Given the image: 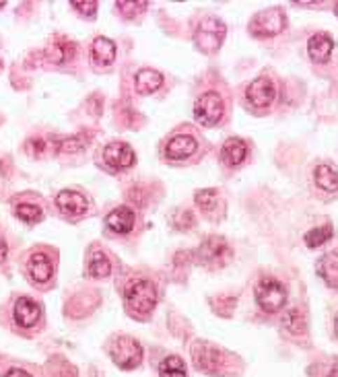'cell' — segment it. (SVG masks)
<instances>
[{
    "instance_id": "obj_1",
    "label": "cell",
    "mask_w": 338,
    "mask_h": 377,
    "mask_svg": "<svg viewBox=\"0 0 338 377\" xmlns=\"http://www.w3.org/2000/svg\"><path fill=\"white\" fill-rule=\"evenodd\" d=\"M124 303L132 315L145 318L157 305V287L150 280H136L126 289Z\"/></svg>"
},
{
    "instance_id": "obj_2",
    "label": "cell",
    "mask_w": 338,
    "mask_h": 377,
    "mask_svg": "<svg viewBox=\"0 0 338 377\" xmlns=\"http://www.w3.org/2000/svg\"><path fill=\"white\" fill-rule=\"evenodd\" d=\"M227 27L223 21H219L217 17H204L194 31V43L200 52L213 54L221 48Z\"/></svg>"
},
{
    "instance_id": "obj_3",
    "label": "cell",
    "mask_w": 338,
    "mask_h": 377,
    "mask_svg": "<svg viewBox=\"0 0 338 377\" xmlns=\"http://www.w3.org/2000/svg\"><path fill=\"white\" fill-rule=\"evenodd\" d=\"M110 357L120 369H134L143 361V346L130 336H118L110 344Z\"/></svg>"
},
{
    "instance_id": "obj_4",
    "label": "cell",
    "mask_w": 338,
    "mask_h": 377,
    "mask_svg": "<svg viewBox=\"0 0 338 377\" xmlns=\"http://www.w3.org/2000/svg\"><path fill=\"white\" fill-rule=\"evenodd\" d=\"M256 301L264 311H281L287 303V289L276 278H262L256 287Z\"/></svg>"
},
{
    "instance_id": "obj_5",
    "label": "cell",
    "mask_w": 338,
    "mask_h": 377,
    "mask_svg": "<svg viewBox=\"0 0 338 377\" xmlns=\"http://www.w3.org/2000/svg\"><path fill=\"white\" fill-rule=\"evenodd\" d=\"M287 25V19L281 8H268L260 10L252 21H250V31L256 38H272L279 36Z\"/></svg>"
},
{
    "instance_id": "obj_6",
    "label": "cell",
    "mask_w": 338,
    "mask_h": 377,
    "mask_svg": "<svg viewBox=\"0 0 338 377\" xmlns=\"http://www.w3.org/2000/svg\"><path fill=\"white\" fill-rule=\"evenodd\" d=\"M225 113V104L217 93H204L194 104V118L202 126H215Z\"/></svg>"
},
{
    "instance_id": "obj_7",
    "label": "cell",
    "mask_w": 338,
    "mask_h": 377,
    "mask_svg": "<svg viewBox=\"0 0 338 377\" xmlns=\"http://www.w3.org/2000/svg\"><path fill=\"white\" fill-rule=\"evenodd\" d=\"M198 256L204 264L209 266H223L231 258V248L227 246V241L223 237H206L198 250Z\"/></svg>"
},
{
    "instance_id": "obj_8",
    "label": "cell",
    "mask_w": 338,
    "mask_h": 377,
    "mask_svg": "<svg viewBox=\"0 0 338 377\" xmlns=\"http://www.w3.org/2000/svg\"><path fill=\"white\" fill-rule=\"evenodd\" d=\"M246 97H248V101H250L254 108L262 110V108H268V106L274 101V97H276V87H274V83H272L270 78L260 76V78H256V80H252V83L248 85Z\"/></svg>"
},
{
    "instance_id": "obj_9",
    "label": "cell",
    "mask_w": 338,
    "mask_h": 377,
    "mask_svg": "<svg viewBox=\"0 0 338 377\" xmlns=\"http://www.w3.org/2000/svg\"><path fill=\"white\" fill-rule=\"evenodd\" d=\"M104 161L108 163V167L112 169H128L134 165L136 157L132 147H128L126 143H112L104 149Z\"/></svg>"
},
{
    "instance_id": "obj_10",
    "label": "cell",
    "mask_w": 338,
    "mask_h": 377,
    "mask_svg": "<svg viewBox=\"0 0 338 377\" xmlns=\"http://www.w3.org/2000/svg\"><path fill=\"white\" fill-rule=\"evenodd\" d=\"M56 206L60 208V213L69 215V217H80L87 213L89 204H87V198L83 194H78L75 190H62L58 196H56Z\"/></svg>"
},
{
    "instance_id": "obj_11",
    "label": "cell",
    "mask_w": 338,
    "mask_h": 377,
    "mask_svg": "<svg viewBox=\"0 0 338 377\" xmlns=\"http://www.w3.org/2000/svg\"><path fill=\"white\" fill-rule=\"evenodd\" d=\"M15 322L21 326V328H34L41 318V309L36 301L27 299V297H21L19 301L15 303Z\"/></svg>"
},
{
    "instance_id": "obj_12",
    "label": "cell",
    "mask_w": 338,
    "mask_h": 377,
    "mask_svg": "<svg viewBox=\"0 0 338 377\" xmlns=\"http://www.w3.org/2000/svg\"><path fill=\"white\" fill-rule=\"evenodd\" d=\"M332 50H335V41L326 34H316L307 41L309 58L314 62H318V64H326L330 60V56H332Z\"/></svg>"
},
{
    "instance_id": "obj_13",
    "label": "cell",
    "mask_w": 338,
    "mask_h": 377,
    "mask_svg": "<svg viewBox=\"0 0 338 377\" xmlns=\"http://www.w3.org/2000/svg\"><path fill=\"white\" fill-rule=\"evenodd\" d=\"M196 141L188 136V134H178V136H174L169 143H167V147H165V155L169 157V159H174V161H182V159H188L190 155H194L196 152Z\"/></svg>"
},
{
    "instance_id": "obj_14",
    "label": "cell",
    "mask_w": 338,
    "mask_h": 377,
    "mask_svg": "<svg viewBox=\"0 0 338 377\" xmlns=\"http://www.w3.org/2000/svg\"><path fill=\"white\" fill-rule=\"evenodd\" d=\"M106 225H108V229H112L113 233H120V235L128 233L134 227V213H132V208H128V206L113 208L112 213L106 217Z\"/></svg>"
},
{
    "instance_id": "obj_15",
    "label": "cell",
    "mask_w": 338,
    "mask_h": 377,
    "mask_svg": "<svg viewBox=\"0 0 338 377\" xmlns=\"http://www.w3.org/2000/svg\"><path fill=\"white\" fill-rule=\"evenodd\" d=\"M318 274L324 278V283L328 287H335L338 289V250L335 252H328L320 258V262L316 266Z\"/></svg>"
},
{
    "instance_id": "obj_16",
    "label": "cell",
    "mask_w": 338,
    "mask_h": 377,
    "mask_svg": "<svg viewBox=\"0 0 338 377\" xmlns=\"http://www.w3.org/2000/svg\"><path fill=\"white\" fill-rule=\"evenodd\" d=\"M91 58L97 66H110L115 60V43L108 38H97L91 45Z\"/></svg>"
},
{
    "instance_id": "obj_17",
    "label": "cell",
    "mask_w": 338,
    "mask_h": 377,
    "mask_svg": "<svg viewBox=\"0 0 338 377\" xmlns=\"http://www.w3.org/2000/svg\"><path fill=\"white\" fill-rule=\"evenodd\" d=\"M161 85H163V75L153 69H143L134 76V87L141 95H149L153 91H157Z\"/></svg>"
},
{
    "instance_id": "obj_18",
    "label": "cell",
    "mask_w": 338,
    "mask_h": 377,
    "mask_svg": "<svg viewBox=\"0 0 338 377\" xmlns=\"http://www.w3.org/2000/svg\"><path fill=\"white\" fill-rule=\"evenodd\" d=\"M246 155H248V145L241 138H229L221 149V159L229 167L239 165L246 159Z\"/></svg>"
},
{
    "instance_id": "obj_19",
    "label": "cell",
    "mask_w": 338,
    "mask_h": 377,
    "mask_svg": "<svg viewBox=\"0 0 338 377\" xmlns=\"http://www.w3.org/2000/svg\"><path fill=\"white\" fill-rule=\"evenodd\" d=\"M54 264L45 254H34L29 260V274L36 283H48L52 278Z\"/></svg>"
},
{
    "instance_id": "obj_20",
    "label": "cell",
    "mask_w": 338,
    "mask_h": 377,
    "mask_svg": "<svg viewBox=\"0 0 338 377\" xmlns=\"http://www.w3.org/2000/svg\"><path fill=\"white\" fill-rule=\"evenodd\" d=\"M314 178H316V184L326 192L338 190V171L332 165H318Z\"/></svg>"
},
{
    "instance_id": "obj_21",
    "label": "cell",
    "mask_w": 338,
    "mask_h": 377,
    "mask_svg": "<svg viewBox=\"0 0 338 377\" xmlns=\"http://www.w3.org/2000/svg\"><path fill=\"white\" fill-rule=\"evenodd\" d=\"M159 374H161V377H186V365L180 357L171 355V357H165L161 361Z\"/></svg>"
},
{
    "instance_id": "obj_22",
    "label": "cell",
    "mask_w": 338,
    "mask_h": 377,
    "mask_svg": "<svg viewBox=\"0 0 338 377\" xmlns=\"http://www.w3.org/2000/svg\"><path fill=\"white\" fill-rule=\"evenodd\" d=\"M332 235H335L332 225L316 227V229H311V231L305 233V243H307V248H318V246L328 243V241L332 239Z\"/></svg>"
},
{
    "instance_id": "obj_23",
    "label": "cell",
    "mask_w": 338,
    "mask_h": 377,
    "mask_svg": "<svg viewBox=\"0 0 338 377\" xmlns=\"http://www.w3.org/2000/svg\"><path fill=\"white\" fill-rule=\"evenodd\" d=\"M110 272H112L110 260H108L101 252H95L93 258H91V262H89V274H91L93 278H106V276H110Z\"/></svg>"
},
{
    "instance_id": "obj_24",
    "label": "cell",
    "mask_w": 338,
    "mask_h": 377,
    "mask_svg": "<svg viewBox=\"0 0 338 377\" xmlns=\"http://www.w3.org/2000/svg\"><path fill=\"white\" fill-rule=\"evenodd\" d=\"M194 202L198 208H202L204 213H211L217 206V192L215 190H198L194 196Z\"/></svg>"
},
{
    "instance_id": "obj_25",
    "label": "cell",
    "mask_w": 338,
    "mask_h": 377,
    "mask_svg": "<svg viewBox=\"0 0 338 377\" xmlns=\"http://www.w3.org/2000/svg\"><path fill=\"white\" fill-rule=\"evenodd\" d=\"M17 217L21 219V221H25V223H29V225H34V223H39L41 221V208L36 206V204H19L17 206Z\"/></svg>"
},
{
    "instance_id": "obj_26",
    "label": "cell",
    "mask_w": 338,
    "mask_h": 377,
    "mask_svg": "<svg viewBox=\"0 0 338 377\" xmlns=\"http://www.w3.org/2000/svg\"><path fill=\"white\" fill-rule=\"evenodd\" d=\"M45 56H48V60H52V62H56V64H62V62H66L69 58H73V50H69V45H58V43H54V45L48 48Z\"/></svg>"
},
{
    "instance_id": "obj_27",
    "label": "cell",
    "mask_w": 338,
    "mask_h": 377,
    "mask_svg": "<svg viewBox=\"0 0 338 377\" xmlns=\"http://www.w3.org/2000/svg\"><path fill=\"white\" fill-rule=\"evenodd\" d=\"M285 326H287L291 332H295V334H300V332L305 330V320H303L300 309H291V311L285 315Z\"/></svg>"
},
{
    "instance_id": "obj_28",
    "label": "cell",
    "mask_w": 338,
    "mask_h": 377,
    "mask_svg": "<svg viewBox=\"0 0 338 377\" xmlns=\"http://www.w3.org/2000/svg\"><path fill=\"white\" fill-rule=\"evenodd\" d=\"M115 8H118L124 17L132 19L136 13H141V10H145V8H147V2H118V4H115Z\"/></svg>"
},
{
    "instance_id": "obj_29",
    "label": "cell",
    "mask_w": 338,
    "mask_h": 377,
    "mask_svg": "<svg viewBox=\"0 0 338 377\" xmlns=\"http://www.w3.org/2000/svg\"><path fill=\"white\" fill-rule=\"evenodd\" d=\"M73 8L78 10V13H83V15L93 17L95 10H97V2H73Z\"/></svg>"
},
{
    "instance_id": "obj_30",
    "label": "cell",
    "mask_w": 338,
    "mask_h": 377,
    "mask_svg": "<svg viewBox=\"0 0 338 377\" xmlns=\"http://www.w3.org/2000/svg\"><path fill=\"white\" fill-rule=\"evenodd\" d=\"M194 225V217H192V213H178V217H176V227L178 229H190V227Z\"/></svg>"
},
{
    "instance_id": "obj_31",
    "label": "cell",
    "mask_w": 338,
    "mask_h": 377,
    "mask_svg": "<svg viewBox=\"0 0 338 377\" xmlns=\"http://www.w3.org/2000/svg\"><path fill=\"white\" fill-rule=\"evenodd\" d=\"M4 377H31V376H29L27 371H23V369H10Z\"/></svg>"
},
{
    "instance_id": "obj_32",
    "label": "cell",
    "mask_w": 338,
    "mask_h": 377,
    "mask_svg": "<svg viewBox=\"0 0 338 377\" xmlns=\"http://www.w3.org/2000/svg\"><path fill=\"white\" fill-rule=\"evenodd\" d=\"M4 258H6V246L0 241V262H4Z\"/></svg>"
},
{
    "instance_id": "obj_33",
    "label": "cell",
    "mask_w": 338,
    "mask_h": 377,
    "mask_svg": "<svg viewBox=\"0 0 338 377\" xmlns=\"http://www.w3.org/2000/svg\"><path fill=\"white\" fill-rule=\"evenodd\" d=\"M328 377H338V361L335 363V367H332V371H330V376Z\"/></svg>"
},
{
    "instance_id": "obj_34",
    "label": "cell",
    "mask_w": 338,
    "mask_h": 377,
    "mask_svg": "<svg viewBox=\"0 0 338 377\" xmlns=\"http://www.w3.org/2000/svg\"><path fill=\"white\" fill-rule=\"evenodd\" d=\"M335 332H337V336H338V313H337V318H335Z\"/></svg>"
},
{
    "instance_id": "obj_35",
    "label": "cell",
    "mask_w": 338,
    "mask_h": 377,
    "mask_svg": "<svg viewBox=\"0 0 338 377\" xmlns=\"http://www.w3.org/2000/svg\"><path fill=\"white\" fill-rule=\"evenodd\" d=\"M335 13H337V17H338V2L335 4Z\"/></svg>"
},
{
    "instance_id": "obj_36",
    "label": "cell",
    "mask_w": 338,
    "mask_h": 377,
    "mask_svg": "<svg viewBox=\"0 0 338 377\" xmlns=\"http://www.w3.org/2000/svg\"><path fill=\"white\" fill-rule=\"evenodd\" d=\"M0 8H4V2H0Z\"/></svg>"
},
{
    "instance_id": "obj_37",
    "label": "cell",
    "mask_w": 338,
    "mask_h": 377,
    "mask_svg": "<svg viewBox=\"0 0 338 377\" xmlns=\"http://www.w3.org/2000/svg\"><path fill=\"white\" fill-rule=\"evenodd\" d=\"M62 377H73V376H62Z\"/></svg>"
},
{
    "instance_id": "obj_38",
    "label": "cell",
    "mask_w": 338,
    "mask_h": 377,
    "mask_svg": "<svg viewBox=\"0 0 338 377\" xmlns=\"http://www.w3.org/2000/svg\"><path fill=\"white\" fill-rule=\"evenodd\" d=\"M0 71H2V64H0Z\"/></svg>"
}]
</instances>
